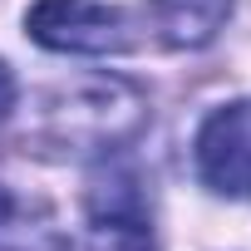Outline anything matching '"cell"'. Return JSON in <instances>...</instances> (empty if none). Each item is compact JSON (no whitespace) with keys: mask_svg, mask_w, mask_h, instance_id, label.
<instances>
[{"mask_svg":"<svg viewBox=\"0 0 251 251\" xmlns=\"http://www.w3.org/2000/svg\"><path fill=\"white\" fill-rule=\"evenodd\" d=\"M143 123H148V99L138 84L118 74H89L40 99L35 128L25 138H35L50 153H118L143 133Z\"/></svg>","mask_w":251,"mask_h":251,"instance_id":"cell-1","label":"cell"},{"mask_svg":"<svg viewBox=\"0 0 251 251\" xmlns=\"http://www.w3.org/2000/svg\"><path fill=\"white\" fill-rule=\"evenodd\" d=\"M35 45L59 54H118L128 50V20L103 0H40L25 15Z\"/></svg>","mask_w":251,"mask_h":251,"instance_id":"cell-2","label":"cell"},{"mask_svg":"<svg viewBox=\"0 0 251 251\" xmlns=\"http://www.w3.org/2000/svg\"><path fill=\"white\" fill-rule=\"evenodd\" d=\"M197 177L222 197L251 192V99L222 103L197 128Z\"/></svg>","mask_w":251,"mask_h":251,"instance_id":"cell-3","label":"cell"},{"mask_svg":"<svg viewBox=\"0 0 251 251\" xmlns=\"http://www.w3.org/2000/svg\"><path fill=\"white\" fill-rule=\"evenodd\" d=\"M64 231L54 207L40 192H20L0 182V251H59Z\"/></svg>","mask_w":251,"mask_h":251,"instance_id":"cell-4","label":"cell"},{"mask_svg":"<svg viewBox=\"0 0 251 251\" xmlns=\"http://www.w3.org/2000/svg\"><path fill=\"white\" fill-rule=\"evenodd\" d=\"M231 20V0H148V25L168 50H202Z\"/></svg>","mask_w":251,"mask_h":251,"instance_id":"cell-5","label":"cell"},{"mask_svg":"<svg viewBox=\"0 0 251 251\" xmlns=\"http://www.w3.org/2000/svg\"><path fill=\"white\" fill-rule=\"evenodd\" d=\"M69 251H158V241H153L148 212H103V217H89V226Z\"/></svg>","mask_w":251,"mask_h":251,"instance_id":"cell-6","label":"cell"},{"mask_svg":"<svg viewBox=\"0 0 251 251\" xmlns=\"http://www.w3.org/2000/svg\"><path fill=\"white\" fill-rule=\"evenodd\" d=\"M10 108H15V79H10L5 64H0V118H5Z\"/></svg>","mask_w":251,"mask_h":251,"instance_id":"cell-7","label":"cell"}]
</instances>
